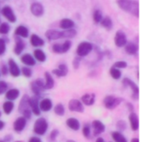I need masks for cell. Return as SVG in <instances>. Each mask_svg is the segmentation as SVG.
I'll use <instances>...</instances> for the list:
<instances>
[{
  "label": "cell",
  "mask_w": 148,
  "mask_h": 142,
  "mask_svg": "<svg viewBox=\"0 0 148 142\" xmlns=\"http://www.w3.org/2000/svg\"><path fill=\"white\" fill-rule=\"evenodd\" d=\"M118 6L127 13L133 16H140V3L135 0H117Z\"/></svg>",
  "instance_id": "1"
},
{
  "label": "cell",
  "mask_w": 148,
  "mask_h": 142,
  "mask_svg": "<svg viewBox=\"0 0 148 142\" xmlns=\"http://www.w3.org/2000/svg\"><path fill=\"white\" fill-rule=\"evenodd\" d=\"M29 96L28 95H24L22 97V99L19 102V105H18V112L27 121L30 120L32 117V112L29 106Z\"/></svg>",
  "instance_id": "2"
},
{
  "label": "cell",
  "mask_w": 148,
  "mask_h": 142,
  "mask_svg": "<svg viewBox=\"0 0 148 142\" xmlns=\"http://www.w3.org/2000/svg\"><path fill=\"white\" fill-rule=\"evenodd\" d=\"M48 128H49V124H48V121L45 118H38L35 123H34V127H33V130H34V133L36 134V135H40V136H42L44 135L47 131H48Z\"/></svg>",
  "instance_id": "3"
},
{
  "label": "cell",
  "mask_w": 148,
  "mask_h": 142,
  "mask_svg": "<svg viewBox=\"0 0 148 142\" xmlns=\"http://www.w3.org/2000/svg\"><path fill=\"white\" fill-rule=\"evenodd\" d=\"M30 89L33 92L34 95L40 98L42 95V93L46 90L44 87V81L41 78L33 81L30 83Z\"/></svg>",
  "instance_id": "4"
},
{
  "label": "cell",
  "mask_w": 148,
  "mask_h": 142,
  "mask_svg": "<svg viewBox=\"0 0 148 142\" xmlns=\"http://www.w3.org/2000/svg\"><path fill=\"white\" fill-rule=\"evenodd\" d=\"M93 50V44L89 42H82L76 49V54L79 57H84L89 55V53Z\"/></svg>",
  "instance_id": "5"
},
{
  "label": "cell",
  "mask_w": 148,
  "mask_h": 142,
  "mask_svg": "<svg viewBox=\"0 0 148 142\" xmlns=\"http://www.w3.org/2000/svg\"><path fill=\"white\" fill-rule=\"evenodd\" d=\"M122 83H123V85L125 87H127V88L128 87V88H131L133 99L135 100V101H138L139 97H140V88H139L138 85L134 82H133L130 78H127V77L123 79Z\"/></svg>",
  "instance_id": "6"
},
{
  "label": "cell",
  "mask_w": 148,
  "mask_h": 142,
  "mask_svg": "<svg viewBox=\"0 0 148 142\" xmlns=\"http://www.w3.org/2000/svg\"><path fill=\"white\" fill-rule=\"evenodd\" d=\"M122 102H123L122 98L115 97L114 95H107L103 100L104 106L107 109H114L116 107H118Z\"/></svg>",
  "instance_id": "7"
},
{
  "label": "cell",
  "mask_w": 148,
  "mask_h": 142,
  "mask_svg": "<svg viewBox=\"0 0 148 142\" xmlns=\"http://www.w3.org/2000/svg\"><path fill=\"white\" fill-rule=\"evenodd\" d=\"M39 97L34 95V96H31L29 97V108L32 112V114L34 115H36V116H39L41 115V110H40V108H39Z\"/></svg>",
  "instance_id": "8"
},
{
  "label": "cell",
  "mask_w": 148,
  "mask_h": 142,
  "mask_svg": "<svg viewBox=\"0 0 148 142\" xmlns=\"http://www.w3.org/2000/svg\"><path fill=\"white\" fill-rule=\"evenodd\" d=\"M1 14L10 22V23H16V16L14 13V10H12V8L9 5H5L2 8L1 10Z\"/></svg>",
  "instance_id": "9"
},
{
  "label": "cell",
  "mask_w": 148,
  "mask_h": 142,
  "mask_svg": "<svg viewBox=\"0 0 148 142\" xmlns=\"http://www.w3.org/2000/svg\"><path fill=\"white\" fill-rule=\"evenodd\" d=\"M91 129L93 130V136H99L102 133H104L106 127L105 125L99 120H95L92 122L91 124Z\"/></svg>",
  "instance_id": "10"
},
{
  "label": "cell",
  "mask_w": 148,
  "mask_h": 142,
  "mask_svg": "<svg viewBox=\"0 0 148 142\" xmlns=\"http://www.w3.org/2000/svg\"><path fill=\"white\" fill-rule=\"evenodd\" d=\"M127 43V38L126 34L122 30H118L114 36V43L118 48L124 47Z\"/></svg>",
  "instance_id": "11"
},
{
  "label": "cell",
  "mask_w": 148,
  "mask_h": 142,
  "mask_svg": "<svg viewBox=\"0 0 148 142\" xmlns=\"http://www.w3.org/2000/svg\"><path fill=\"white\" fill-rule=\"evenodd\" d=\"M8 69H9V73L13 76V77H18L21 75V69L19 68L18 64L13 60L12 58L9 59L8 61Z\"/></svg>",
  "instance_id": "12"
},
{
  "label": "cell",
  "mask_w": 148,
  "mask_h": 142,
  "mask_svg": "<svg viewBox=\"0 0 148 142\" xmlns=\"http://www.w3.org/2000/svg\"><path fill=\"white\" fill-rule=\"evenodd\" d=\"M69 109L72 112L82 113L84 112V106L81 101L77 99H72L69 102Z\"/></svg>",
  "instance_id": "13"
},
{
  "label": "cell",
  "mask_w": 148,
  "mask_h": 142,
  "mask_svg": "<svg viewBox=\"0 0 148 142\" xmlns=\"http://www.w3.org/2000/svg\"><path fill=\"white\" fill-rule=\"evenodd\" d=\"M26 125H27V120L24 117L20 116L15 120V121L13 123V128L16 132L21 133L22 131H23L25 129Z\"/></svg>",
  "instance_id": "14"
},
{
  "label": "cell",
  "mask_w": 148,
  "mask_h": 142,
  "mask_svg": "<svg viewBox=\"0 0 148 142\" xmlns=\"http://www.w3.org/2000/svg\"><path fill=\"white\" fill-rule=\"evenodd\" d=\"M30 12L35 16H42L44 14V8L42 4L39 2H35L30 5Z\"/></svg>",
  "instance_id": "15"
},
{
  "label": "cell",
  "mask_w": 148,
  "mask_h": 142,
  "mask_svg": "<svg viewBox=\"0 0 148 142\" xmlns=\"http://www.w3.org/2000/svg\"><path fill=\"white\" fill-rule=\"evenodd\" d=\"M68 73H69V68H68L67 64H65V63L59 64L58 68L52 70V74H54L57 77H64L68 75Z\"/></svg>",
  "instance_id": "16"
},
{
  "label": "cell",
  "mask_w": 148,
  "mask_h": 142,
  "mask_svg": "<svg viewBox=\"0 0 148 142\" xmlns=\"http://www.w3.org/2000/svg\"><path fill=\"white\" fill-rule=\"evenodd\" d=\"M45 36L49 41L58 40L62 38V31L55 29H50L45 32Z\"/></svg>",
  "instance_id": "17"
},
{
  "label": "cell",
  "mask_w": 148,
  "mask_h": 142,
  "mask_svg": "<svg viewBox=\"0 0 148 142\" xmlns=\"http://www.w3.org/2000/svg\"><path fill=\"white\" fill-rule=\"evenodd\" d=\"M15 46H14V53L16 56H19L23 53V51L25 49V43L23 42V38H20L18 36L16 37L15 40Z\"/></svg>",
  "instance_id": "18"
},
{
  "label": "cell",
  "mask_w": 148,
  "mask_h": 142,
  "mask_svg": "<svg viewBox=\"0 0 148 142\" xmlns=\"http://www.w3.org/2000/svg\"><path fill=\"white\" fill-rule=\"evenodd\" d=\"M39 108L41 111L49 112L53 108V102L49 98H43L41 102H39Z\"/></svg>",
  "instance_id": "19"
},
{
  "label": "cell",
  "mask_w": 148,
  "mask_h": 142,
  "mask_svg": "<svg viewBox=\"0 0 148 142\" xmlns=\"http://www.w3.org/2000/svg\"><path fill=\"white\" fill-rule=\"evenodd\" d=\"M15 36H18L20 38H27L29 36V32L27 27L24 25H19L15 29Z\"/></svg>",
  "instance_id": "20"
},
{
  "label": "cell",
  "mask_w": 148,
  "mask_h": 142,
  "mask_svg": "<svg viewBox=\"0 0 148 142\" xmlns=\"http://www.w3.org/2000/svg\"><path fill=\"white\" fill-rule=\"evenodd\" d=\"M129 122H130V126L133 131H138L139 128H140V121H139V117L138 115L132 112L129 115Z\"/></svg>",
  "instance_id": "21"
},
{
  "label": "cell",
  "mask_w": 148,
  "mask_h": 142,
  "mask_svg": "<svg viewBox=\"0 0 148 142\" xmlns=\"http://www.w3.org/2000/svg\"><path fill=\"white\" fill-rule=\"evenodd\" d=\"M81 102H82V104L86 106H92L95 102V95L94 93L85 94L84 95L82 96Z\"/></svg>",
  "instance_id": "22"
},
{
  "label": "cell",
  "mask_w": 148,
  "mask_h": 142,
  "mask_svg": "<svg viewBox=\"0 0 148 142\" xmlns=\"http://www.w3.org/2000/svg\"><path fill=\"white\" fill-rule=\"evenodd\" d=\"M21 62L28 66V67H32V66H35L36 63V61L35 60L34 56H31L30 54L27 53V54H23L22 56H21Z\"/></svg>",
  "instance_id": "23"
},
{
  "label": "cell",
  "mask_w": 148,
  "mask_h": 142,
  "mask_svg": "<svg viewBox=\"0 0 148 142\" xmlns=\"http://www.w3.org/2000/svg\"><path fill=\"white\" fill-rule=\"evenodd\" d=\"M30 43L33 47H36V48H39V47H42L44 44H45V42L44 40L39 36L38 35L36 34H32L30 36Z\"/></svg>",
  "instance_id": "24"
},
{
  "label": "cell",
  "mask_w": 148,
  "mask_h": 142,
  "mask_svg": "<svg viewBox=\"0 0 148 142\" xmlns=\"http://www.w3.org/2000/svg\"><path fill=\"white\" fill-rule=\"evenodd\" d=\"M19 95H20V91L17 88L8 89L5 93V98L7 99V101H10V102L16 100L19 97Z\"/></svg>",
  "instance_id": "25"
},
{
  "label": "cell",
  "mask_w": 148,
  "mask_h": 142,
  "mask_svg": "<svg viewBox=\"0 0 148 142\" xmlns=\"http://www.w3.org/2000/svg\"><path fill=\"white\" fill-rule=\"evenodd\" d=\"M66 125L70 129H72L74 131H78L81 128V123H80L79 120H77L76 118H74V117L69 118L66 121Z\"/></svg>",
  "instance_id": "26"
},
{
  "label": "cell",
  "mask_w": 148,
  "mask_h": 142,
  "mask_svg": "<svg viewBox=\"0 0 148 142\" xmlns=\"http://www.w3.org/2000/svg\"><path fill=\"white\" fill-rule=\"evenodd\" d=\"M33 56H34L35 60L39 62H44L47 59V56H46L45 52L42 49H38V48L34 50Z\"/></svg>",
  "instance_id": "27"
},
{
  "label": "cell",
  "mask_w": 148,
  "mask_h": 142,
  "mask_svg": "<svg viewBox=\"0 0 148 142\" xmlns=\"http://www.w3.org/2000/svg\"><path fill=\"white\" fill-rule=\"evenodd\" d=\"M44 77H45V82H44L45 89L47 90V89L53 88L55 86V80H54L53 76L51 75V74L49 72H45Z\"/></svg>",
  "instance_id": "28"
},
{
  "label": "cell",
  "mask_w": 148,
  "mask_h": 142,
  "mask_svg": "<svg viewBox=\"0 0 148 142\" xmlns=\"http://www.w3.org/2000/svg\"><path fill=\"white\" fill-rule=\"evenodd\" d=\"M125 47V51L131 56H134L137 55L138 51H139V47L138 45H136L134 43H127V44L124 46Z\"/></svg>",
  "instance_id": "29"
},
{
  "label": "cell",
  "mask_w": 148,
  "mask_h": 142,
  "mask_svg": "<svg viewBox=\"0 0 148 142\" xmlns=\"http://www.w3.org/2000/svg\"><path fill=\"white\" fill-rule=\"evenodd\" d=\"M75 22L70 19V18H63L61 20L59 26L62 29H73L75 27Z\"/></svg>",
  "instance_id": "30"
},
{
  "label": "cell",
  "mask_w": 148,
  "mask_h": 142,
  "mask_svg": "<svg viewBox=\"0 0 148 142\" xmlns=\"http://www.w3.org/2000/svg\"><path fill=\"white\" fill-rule=\"evenodd\" d=\"M77 34V31L75 29V28L73 29H63L62 31V38H67V39H70V38H74Z\"/></svg>",
  "instance_id": "31"
},
{
  "label": "cell",
  "mask_w": 148,
  "mask_h": 142,
  "mask_svg": "<svg viewBox=\"0 0 148 142\" xmlns=\"http://www.w3.org/2000/svg\"><path fill=\"white\" fill-rule=\"evenodd\" d=\"M111 136L114 142H127V138L122 134L121 132L119 131H114L111 133Z\"/></svg>",
  "instance_id": "32"
},
{
  "label": "cell",
  "mask_w": 148,
  "mask_h": 142,
  "mask_svg": "<svg viewBox=\"0 0 148 142\" xmlns=\"http://www.w3.org/2000/svg\"><path fill=\"white\" fill-rule=\"evenodd\" d=\"M13 109H14V103H13V102L6 101L3 104V111L7 115H9L10 114H11V112L13 111Z\"/></svg>",
  "instance_id": "33"
},
{
  "label": "cell",
  "mask_w": 148,
  "mask_h": 142,
  "mask_svg": "<svg viewBox=\"0 0 148 142\" xmlns=\"http://www.w3.org/2000/svg\"><path fill=\"white\" fill-rule=\"evenodd\" d=\"M101 24V26L103 28H105L106 29H111L113 28V21L109 16H105L102 18L101 22L100 23Z\"/></svg>",
  "instance_id": "34"
},
{
  "label": "cell",
  "mask_w": 148,
  "mask_h": 142,
  "mask_svg": "<svg viewBox=\"0 0 148 142\" xmlns=\"http://www.w3.org/2000/svg\"><path fill=\"white\" fill-rule=\"evenodd\" d=\"M109 73H110V75L112 76V78H114V80H120L121 78V75H122L121 69H116L114 67H112L110 69Z\"/></svg>",
  "instance_id": "35"
},
{
  "label": "cell",
  "mask_w": 148,
  "mask_h": 142,
  "mask_svg": "<svg viewBox=\"0 0 148 142\" xmlns=\"http://www.w3.org/2000/svg\"><path fill=\"white\" fill-rule=\"evenodd\" d=\"M54 112L58 116H63L65 114V108H64L63 104H62V103L56 104L54 107Z\"/></svg>",
  "instance_id": "36"
},
{
  "label": "cell",
  "mask_w": 148,
  "mask_h": 142,
  "mask_svg": "<svg viewBox=\"0 0 148 142\" xmlns=\"http://www.w3.org/2000/svg\"><path fill=\"white\" fill-rule=\"evenodd\" d=\"M72 46V42L70 40H66L62 43H61V52L62 54L67 53Z\"/></svg>",
  "instance_id": "37"
},
{
  "label": "cell",
  "mask_w": 148,
  "mask_h": 142,
  "mask_svg": "<svg viewBox=\"0 0 148 142\" xmlns=\"http://www.w3.org/2000/svg\"><path fill=\"white\" fill-rule=\"evenodd\" d=\"M103 18V15H102V12L101 10H95L93 13V19H94V22L95 23H100L101 22Z\"/></svg>",
  "instance_id": "38"
},
{
  "label": "cell",
  "mask_w": 148,
  "mask_h": 142,
  "mask_svg": "<svg viewBox=\"0 0 148 142\" xmlns=\"http://www.w3.org/2000/svg\"><path fill=\"white\" fill-rule=\"evenodd\" d=\"M82 134L84 135L85 138L89 139L91 137V134H92V129H91V125H89L88 123L85 124L82 128Z\"/></svg>",
  "instance_id": "39"
},
{
  "label": "cell",
  "mask_w": 148,
  "mask_h": 142,
  "mask_svg": "<svg viewBox=\"0 0 148 142\" xmlns=\"http://www.w3.org/2000/svg\"><path fill=\"white\" fill-rule=\"evenodd\" d=\"M10 30V26L8 23H0V34L7 35Z\"/></svg>",
  "instance_id": "40"
},
{
  "label": "cell",
  "mask_w": 148,
  "mask_h": 142,
  "mask_svg": "<svg viewBox=\"0 0 148 142\" xmlns=\"http://www.w3.org/2000/svg\"><path fill=\"white\" fill-rule=\"evenodd\" d=\"M32 69H30V67H28V66H24L21 69V74L27 77V78H29L32 76Z\"/></svg>",
  "instance_id": "41"
},
{
  "label": "cell",
  "mask_w": 148,
  "mask_h": 142,
  "mask_svg": "<svg viewBox=\"0 0 148 142\" xmlns=\"http://www.w3.org/2000/svg\"><path fill=\"white\" fill-rule=\"evenodd\" d=\"M127 122H126L124 120H120V121H118L117 123H116V128H117V129L119 130V132H123V131H125L126 128H127Z\"/></svg>",
  "instance_id": "42"
},
{
  "label": "cell",
  "mask_w": 148,
  "mask_h": 142,
  "mask_svg": "<svg viewBox=\"0 0 148 142\" xmlns=\"http://www.w3.org/2000/svg\"><path fill=\"white\" fill-rule=\"evenodd\" d=\"M113 67L116 68V69H126L127 67V62H125V61H117L114 65Z\"/></svg>",
  "instance_id": "43"
},
{
  "label": "cell",
  "mask_w": 148,
  "mask_h": 142,
  "mask_svg": "<svg viewBox=\"0 0 148 142\" xmlns=\"http://www.w3.org/2000/svg\"><path fill=\"white\" fill-rule=\"evenodd\" d=\"M8 88H9L8 83L4 81L0 80V95L3 94H5L6 91L8 90Z\"/></svg>",
  "instance_id": "44"
},
{
  "label": "cell",
  "mask_w": 148,
  "mask_h": 142,
  "mask_svg": "<svg viewBox=\"0 0 148 142\" xmlns=\"http://www.w3.org/2000/svg\"><path fill=\"white\" fill-rule=\"evenodd\" d=\"M6 51V42L3 38L0 37V56H3Z\"/></svg>",
  "instance_id": "45"
},
{
  "label": "cell",
  "mask_w": 148,
  "mask_h": 142,
  "mask_svg": "<svg viewBox=\"0 0 148 142\" xmlns=\"http://www.w3.org/2000/svg\"><path fill=\"white\" fill-rule=\"evenodd\" d=\"M58 136H59V131L57 129H54V130L51 131V133L49 134V140L51 141H55L57 139Z\"/></svg>",
  "instance_id": "46"
},
{
  "label": "cell",
  "mask_w": 148,
  "mask_h": 142,
  "mask_svg": "<svg viewBox=\"0 0 148 142\" xmlns=\"http://www.w3.org/2000/svg\"><path fill=\"white\" fill-rule=\"evenodd\" d=\"M52 50H53L54 53L62 54V52H61V43H55V44H53Z\"/></svg>",
  "instance_id": "47"
},
{
  "label": "cell",
  "mask_w": 148,
  "mask_h": 142,
  "mask_svg": "<svg viewBox=\"0 0 148 142\" xmlns=\"http://www.w3.org/2000/svg\"><path fill=\"white\" fill-rule=\"evenodd\" d=\"M0 73H1V75H8V73H9L8 65H6V64H3V65L1 66Z\"/></svg>",
  "instance_id": "48"
},
{
  "label": "cell",
  "mask_w": 148,
  "mask_h": 142,
  "mask_svg": "<svg viewBox=\"0 0 148 142\" xmlns=\"http://www.w3.org/2000/svg\"><path fill=\"white\" fill-rule=\"evenodd\" d=\"M81 58H82V57L76 56V57L75 58L74 62H73V65H74V68H75V69H77L79 68V66H80V62H81Z\"/></svg>",
  "instance_id": "49"
},
{
  "label": "cell",
  "mask_w": 148,
  "mask_h": 142,
  "mask_svg": "<svg viewBox=\"0 0 148 142\" xmlns=\"http://www.w3.org/2000/svg\"><path fill=\"white\" fill-rule=\"evenodd\" d=\"M28 142H42V140L39 138V137H36V136H33L31 138H29V141Z\"/></svg>",
  "instance_id": "50"
},
{
  "label": "cell",
  "mask_w": 148,
  "mask_h": 142,
  "mask_svg": "<svg viewBox=\"0 0 148 142\" xmlns=\"http://www.w3.org/2000/svg\"><path fill=\"white\" fill-rule=\"evenodd\" d=\"M12 140H13V137H12L10 134H8V135H6V136L3 138V141L4 142H10Z\"/></svg>",
  "instance_id": "51"
},
{
  "label": "cell",
  "mask_w": 148,
  "mask_h": 142,
  "mask_svg": "<svg viewBox=\"0 0 148 142\" xmlns=\"http://www.w3.org/2000/svg\"><path fill=\"white\" fill-rule=\"evenodd\" d=\"M127 109L132 113V112H134V105L132 104V103H130V102H127Z\"/></svg>",
  "instance_id": "52"
},
{
  "label": "cell",
  "mask_w": 148,
  "mask_h": 142,
  "mask_svg": "<svg viewBox=\"0 0 148 142\" xmlns=\"http://www.w3.org/2000/svg\"><path fill=\"white\" fill-rule=\"evenodd\" d=\"M4 127H5V122L3 121H1L0 120V131L3 130L4 128Z\"/></svg>",
  "instance_id": "53"
},
{
  "label": "cell",
  "mask_w": 148,
  "mask_h": 142,
  "mask_svg": "<svg viewBox=\"0 0 148 142\" xmlns=\"http://www.w3.org/2000/svg\"><path fill=\"white\" fill-rule=\"evenodd\" d=\"M95 142H105V140H104L102 137H100V136H99V137H97Z\"/></svg>",
  "instance_id": "54"
},
{
  "label": "cell",
  "mask_w": 148,
  "mask_h": 142,
  "mask_svg": "<svg viewBox=\"0 0 148 142\" xmlns=\"http://www.w3.org/2000/svg\"><path fill=\"white\" fill-rule=\"evenodd\" d=\"M130 142H140V140H139V138H133Z\"/></svg>",
  "instance_id": "55"
},
{
  "label": "cell",
  "mask_w": 148,
  "mask_h": 142,
  "mask_svg": "<svg viewBox=\"0 0 148 142\" xmlns=\"http://www.w3.org/2000/svg\"><path fill=\"white\" fill-rule=\"evenodd\" d=\"M67 142H76L75 141H74V140H69V141H67Z\"/></svg>",
  "instance_id": "56"
},
{
  "label": "cell",
  "mask_w": 148,
  "mask_h": 142,
  "mask_svg": "<svg viewBox=\"0 0 148 142\" xmlns=\"http://www.w3.org/2000/svg\"><path fill=\"white\" fill-rule=\"evenodd\" d=\"M0 142H4V141H3V140H0Z\"/></svg>",
  "instance_id": "57"
},
{
  "label": "cell",
  "mask_w": 148,
  "mask_h": 142,
  "mask_svg": "<svg viewBox=\"0 0 148 142\" xmlns=\"http://www.w3.org/2000/svg\"><path fill=\"white\" fill-rule=\"evenodd\" d=\"M1 115H2V113H1V111H0V117H1Z\"/></svg>",
  "instance_id": "58"
},
{
  "label": "cell",
  "mask_w": 148,
  "mask_h": 142,
  "mask_svg": "<svg viewBox=\"0 0 148 142\" xmlns=\"http://www.w3.org/2000/svg\"><path fill=\"white\" fill-rule=\"evenodd\" d=\"M16 142H22V141H16Z\"/></svg>",
  "instance_id": "59"
},
{
  "label": "cell",
  "mask_w": 148,
  "mask_h": 142,
  "mask_svg": "<svg viewBox=\"0 0 148 142\" xmlns=\"http://www.w3.org/2000/svg\"><path fill=\"white\" fill-rule=\"evenodd\" d=\"M0 76H1V73H0Z\"/></svg>",
  "instance_id": "60"
},
{
  "label": "cell",
  "mask_w": 148,
  "mask_h": 142,
  "mask_svg": "<svg viewBox=\"0 0 148 142\" xmlns=\"http://www.w3.org/2000/svg\"><path fill=\"white\" fill-rule=\"evenodd\" d=\"M108 142H112V141H108Z\"/></svg>",
  "instance_id": "61"
}]
</instances>
